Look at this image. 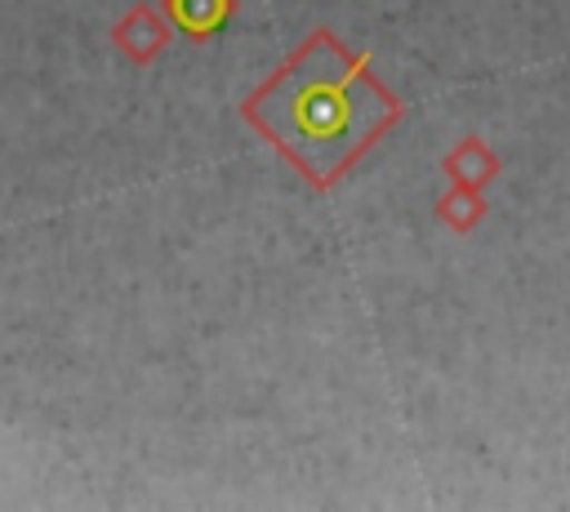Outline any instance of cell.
Here are the masks:
<instances>
[{
    "label": "cell",
    "mask_w": 570,
    "mask_h": 512,
    "mask_svg": "<svg viewBox=\"0 0 570 512\" xmlns=\"http://www.w3.org/2000/svg\"><path fill=\"white\" fill-rule=\"evenodd\" d=\"M240 120L316 196H330L405 120V102L374 76L365 49H352L330 27H312L240 98Z\"/></svg>",
    "instance_id": "obj_1"
},
{
    "label": "cell",
    "mask_w": 570,
    "mask_h": 512,
    "mask_svg": "<svg viewBox=\"0 0 570 512\" xmlns=\"http://www.w3.org/2000/svg\"><path fill=\"white\" fill-rule=\"evenodd\" d=\"M169 40H174V22H169L165 4H151V0L125 9V13L111 22V49H116L125 62H134V67L160 62L165 49H169Z\"/></svg>",
    "instance_id": "obj_2"
},
{
    "label": "cell",
    "mask_w": 570,
    "mask_h": 512,
    "mask_svg": "<svg viewBox=\"0 0 570 512\" xmlns=\"http://www.w3.org/2000/svg\"><path fill=\"white\" fill-rule=\"evenodd\" d=\"M441 174L450 183H463V187H490L499 174H503V156L481 138V134H463L445 156H441Z\"/></svg>",
    "instance_id": "obj_3"
},
{
    "label": "cell",
    "mask_w": 570,
    "mask_h": 512,
    "mask_svg": "<svg viewBox=\"0 0 570 512\" xmlns=\"http://www.w3.org/2000/svg\"><path fill=\"white\" fill-rule=\"evenodd\" d=\"M174 31L191 45L214 40L232 18H236V0H160Z\"/></svg>",
    "instance_id": "obj_4"
},
{
    "label": "cell",
    "mask_w": 570,
    "mask_h": 512,
    "mask_svg": "<svg viewBox=\"0 0 570 512\" xmlns=\"http://www.w3.org/2000/svg\"><path fill=\"white\" fill-rule=\"evenodd\" d=\"M485 214H490L485 191H481V187H463V183H450V187L436 196V205H432V218H436L445 232H454V236L476 232V227L485 223Z\"/></svg>",
    "instance_id": "obj_5"
}]
</instances>
